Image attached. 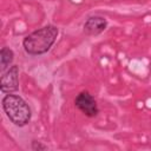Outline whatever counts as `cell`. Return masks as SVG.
<instances>
[{"instance_id": "2", "label": "cell", "mask_w": 151, "mask_h": 151, "mask_svg": "<svg viewBox=\"0 0 151 151\" xmlns=\"http://www.w3.org/2000/svg\"><path fill=\"white\" fill-rule=\"evenodd\" d=\"M1 106L12 124L22 127L26 126L32 118V110L27 101L19 94L7 93L1 99Z\"/></svg>"}, {"instance_id": "4", "label": "cell", "mask_w": 151, "mask_h": 151, "mask_svg": "<svg viewBox=\"0 0 151 151\" xmlns=\"http://www.w3.org/2000/svg\"><path fill=\"white\" fill-rule=\"evenodd\" d=\"M74 106L85 116L93 118L99 113L97 100L88 91H81L74 99Z\"/></svg>"}, {"instance_id": "6", "label": "cell", "mask_w": 151, "mask_h": 151, "mask_svg": "<svg viewBox=\"0 0 151 151\" xmlns=\"http://www.w3.org/2000/svg\"><path fill=\"white\" fill-rule=\"evenodd\" d=\"M14 60V52L12 48L4 46L0 50V70L1 72L6 71Z\"/></svg>"}, {"instance_id": "3", "label": "cell", "mask_w": 151, "mask_h": 151, "mask_svg": "<svg viewBox=\"0 0 151 151\" xmlns=\"http://www.w3.org/2000/svg\"><path fill=\"white\" fill-rule=\"evenodd\" d=\"M19 66L11 65L6 71L1 72L0 77V91L5 94L15 93L19 91Z\"/></svg>"}, {"instance_id": "5", "label": "cell", "mask_w": 151, "mask_h": 151, "mask_svg": "<svg viewBox=\"0 0 151 151\" xmlns=\"http://www.w3.org/2000/svg\"><path fill=\"white\" fill-rule=\"evenodd\" d=\"M107 27V20L105 17L101 15H91L86 19L83 25L84 32L87 35H99L103 33Z\"/></svg>"}, {"instance_id": "7", "label": "cell", "mask_w": 151, "mask_h": 151, "mask_svg": "<svg viewBox=\"0 0 151 151\" xmlns=\"http://www.w3.org/2000/svg\"><path fill=\"white\" fill-rule=\"evenodd\" d=\"M31 149L33 151H44V150H47V146L44 145L41 142H37V140H33L31 143Z\"/></svg>"}, {"instance_id": "1", "label": "cell", "mask_w": 151, "mask_h": 151, "mask_svg": "<svg viewBox=\"0 0 151 151\" xmlns=\"http://www.w3.org/2000/svg\"><path fill=\"white\" fill-rule=\"evenodd\" d=\"M59 34V28L54 25H45L29 34L22 40V47L28 55H42L47 53L55 42Z\"/></svg>"}]
</instances>
